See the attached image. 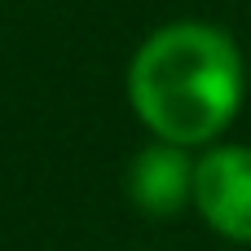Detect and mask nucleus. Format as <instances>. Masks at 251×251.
Here are the masks:
<instances>
[{
	"label": "nucleus",
	"mask_w": 251,
	"mask_h": 251,
	"mask_svg": "<svg viewBox=\"0 0 251 251\" xmlns=\"http://www.w3.org/2000/svg\"><path fill=\"white\" fill-rule=\"evenodd\" d=\"M243 53L216 22L181 18L154 26L128 62V106L154 141L212 146L243 106Z\"/></svg>",
	"instance_id": "1"
},
{
	"label": "nucleus",
	"mask_w": 251,
	"mask_h": 251,
	"mask_svg": "<svg viewBox=\"0 0 251 251\" xmlns=\"http://www.w3.org/2000/svg\"><path fill=\"white\" fill-rule=\"evenodd\" d=\"M194 212L212 234L251 243V146L212 141L194 159Z\"/></svg>",
	"instance_id": "2"
},
{
	"label": "nucleus",
	"mask_w": 251,
	"mask_h": 251,
	"mask_svg": "<svg viewBox=\"0 0 251 251\" xmlns=\"http://www.w3.org/2000/svg\"><path fill=\"white\" fill-rule=\"evenodd\" d=\"M128 199L137 212L168 221L181 216L194 199V159L185 146L172 141H154L137 150V159L128 163Z\"/></svg>",
	"instance_id": "3"
}]
</instances>
